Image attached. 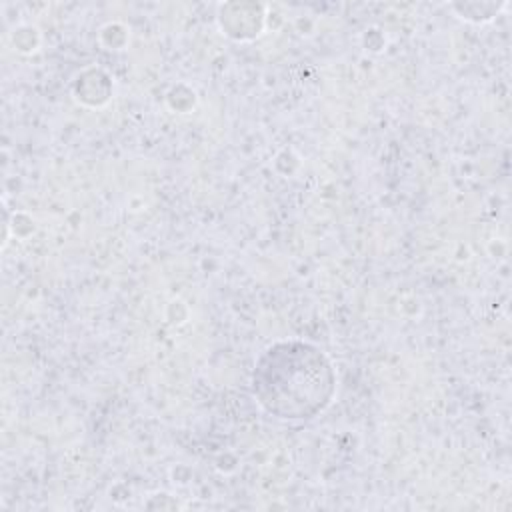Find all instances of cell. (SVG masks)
Wrapping results in <instances>:
<instances>
[{
    "label": "cell",
    "mask_w": 512,
    "mask_h": 512,
    "mask_svg": "<svg viewBox=\"0 0 512 512\" xmlns=\"http://www.w3.org/2000/svg\"><path fill=\"white\" fill-rule=\"evenodd\" d=\"M334 368L312 344L280 342L258 360L252 390L276 418L302 420L322 412L334 394Z\"/></svg>",
    "instance_id": "obj_1"
}]
</instances>
